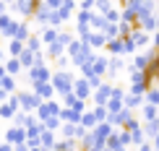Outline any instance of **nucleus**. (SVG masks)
<instances>
[{"instance_id":"11","label":"nucleus","mask_w":159,"mask_h":151,"mask_svg":"<svg viewBox=\"0 0 159 151\" xmlns=\"http://www.w3.org/2000/svg\"><path fill=\"white\" fill-rule=\"evenodd\" d=\"M39 143H42L44 149H52V146H55V135H52V130H44V128H42V138H39Z\"/></svg>"},{"instance_id":"5","label":"nucleus","mask_w":159,"mask_h":151,"mask_svg":"<svg viewBox=\"0 0 159 151\" xmlns=\"http://www.w3.org/2000/svg\"><path fill=\"white\" fill-rule=\"evenodd\" d=\"M26 141V133H24V128H11L8 133H5V143H24Z\"/></svg>"},{"instance_id":"23","label":"nucleus","mask_w":159,"mask_h":151,"mask_svg":"<svg viewBox=\"0 0 159 151\" xmlns=\"http://www.w3.org/2000/svg\"><path fill=\"white\" fill-rule=\"evenodd\" d=\"M5 76V68H3V65H0V78H3Z\"/></svg>"},{"instance_id":"10","label":"nucleus","mask_w":159,"mask_h":151,"mask_svg":"<svg viewBox=\"0 0 159 151\" xmlns=\"http://www.w3.org/2000/svg\"><path fill=\"white\" fill-rule=\"evenodd\" d=\"M5 73H8V76L21 73V63H18V57H11V60L5 63Z\"/></svg>"},{"instance_id":"14","label":"nucleus","mask_w":159,"mask_h":151,"mask_svg":"<svg viewBox=\"0 0 159 151\" xmlns=\"http://www.w3.org/2000/svg\"><path fill=\"white\" fill-rule=\"evenodd\" d=\"M63 52H65V47H63L60 42H52L50 47H47V57H60Z\"/></svg>"},{"instance_id":"3","label":"nucleus","mask_w":159,"mask_h":151,"mask_svg":"<svg viewBox=\"0 0 159 151\" xmlns=\"http://www.w3.org/2000/svg\"><path fill=\"white\" fill-rule=\"evenodd\" d=\"M13 31H16V21H13L8 13H0V34L3 37H13Z\"/></svg>"},{"instance_id":"13","label":"nucleus","mask_w":159,"mask_h":151,"mask_svg":"<svg viewBox=\"0 0 159 151\" xmlns=\"http://www.w3.org/2000/svg\"><path fill=\"white\" fill-rule=\"evenodd\" d=\"M157 112H159V107H154V104H143V120L146 122L157 120Z\"/></svg>"},{"instance_id":"6","label":"nucleus","mask_w":159,"mask_h":151,"mask_svg":"<svg viewBox=\"0 0 159 151\" xmlns=\"http://www.w3.org/2000/svg\"><path fill=\"white\" fill-rule=\"evenodd\" d=\"M97 89H99V91L94 94V99H97V104H102V107H104L107 99H110V94H112V89H110V86H97Z\"/></svg>"},{"instance_id":"12","label":"nucleus","mask_w":159,"mask_h":151,"mask_svg":"<svg viewBox=\"0 0 159 151\" xmlns=\"http://www.w3.org/2000/svg\"><path fill=\"white\" fill-rule=\"evenodd\" d=\"M24 52V42H18V39H11V44H8V55L11 57H18Z\"/></svg>"},{"instance_id":"22","label":"nucleus","mask_w":159,"mask_h":151,"mask_svg":"<svg viewBox=\"0 0 159 151\" xmlns=\"http://www.w3.org/2000/svg\"><path fill=\"white\" fill-rule=\"evenodd\" d=\"M154 149H159V133L154 135Z\"/></svg>"},{"instance_id":"4","label":"nucleus","mask_w":159,"mask_h":151,"mask_svg":"<svg viewBox=\"0 0 159 151\" xmlns=\"http://www.w3.org/2000/svg\"><path fill=\"white\" fill-rule=\"evenodd\" d=\"M34 94L39 96V99H52V94H55V89L50 86V81H44V83H34Z\"/></svg>"},{"instance_id":"18","label":"nucleus","mask_w":159,"mask_h":151,"mask_svg":"<svg viewBox=\"0 0 159 151\" xmlns=\"http://www.w3.org/2000/svg\"><path fill=\"white\" fill-rule=\"evenodd\" d=\"M26 50H29V52H42V42H39L37 37H29V44H26Z\"/></svg>"},{"instance_id":"24","label":"nucleus","mask_w":159,"mask_h":151,"mask_svg":"<svg viewBox=\"0 0 159 151\" xmlns=\"http://www.w3.org/2000/svg\"><path fill=\"white\" fill-rule=\"evenodd\" d=\"M0 63H3V47H0Z\"/></svg>"},{"instance_id":"16","label":"nucleus","mask_w":159,"mask_h":151,"mask_svg":"<svg viewBox=\"0 0 159 151\" xmlns=\"http://www.w3.org/2000/svg\"><path fill=\"white\" fill-rule=\"evenodd\" d=\"M94 5H97V11L102 13V16H107V13H110V8H112V5H110V0H94Z\"/></svg>"},{"instance_id":"20","label":"nucleus","mask_w":159,"mask_h":151,"mask_svg":"<svg viewBox=\"0 0 159 151\" xmlns=\"http://www.w3.org/2000/svg\"><path fill=\"white\" fill-rule=\"evenodd\" d=\"M0 151H13V146H11V143H5V141H3V143H0Z\"/></svg>"},{"instance_id":"19","label":"nucleus","mask_w":159,"mask_h":151,"mask_svg":"<svg viewBox=\"0 0 159 151\" xmlns=\"http://www.w3.org/2000/svg\"><path fill=\"white\" fill-rule=\"evenodd\" d=\"M143 130H146L149 138H154V135L159 133V122H157V120H151V122H146V128H143Z\"/></svg>"},{"instance_id":"17","label":"nucleus","mask_w":159,"mask_h":151,"mask_svg":"<svg viewBox=\"0 0 159 151\" xmlns=\"http://www.w3.org/2000/svg\"><path fill=\"white\" fill-rule=\"evenodd\" d=\"M13 115H16V109H13L8 102H3V104H0V117H3V120H5V117H13Z\"/></svg>"},{"instance_id":"9","label":"nucleus","mask_w":159,"mask_h":151,"mask_svg":"<svg viewBox=\"0 0 159 151\" xmlns=\"http://www.w3.org/2000/svg\"><path fill=\"white\" fill-rule=\"evenodd\" d=\"M57 39V29H42V34H39V42L44 44H52Z\"/></svg>"},{"instance_id":"15","label":"nucleus","mask_w":159,"mask_h":151,"mask_svg":"<svg viewBox=\"0 0 159 151\" xmlns=\"http://www.w3.org/2000/svg\"><path fill=\"white\" fill-rule=\"evenodd\" d=\"M143 99H146V104H154V107H159V89L143 91Z\"/></svg>"},{"instance_id":"7","label":"nucleus","mask_w":159,"mask_h":151,"mask_svg":"<svg viewBox=\"0 0 159 151\" xmlns=\"http://www.w3.org/2000/svg\"><path fill=\"white\" fill-rule=\"evenodd\" d=\"M104 47H107V52L117 55V52H123V39H120V37H115V39H107V42H104Z\"/></svg>"},{"instance_id":"2","label":"nucleus","mask_w":159,"mask_h":151,"mask_svg":"<svg viewBox=\"0 0 159 151\" xmlns=\"http://www.w3.org/2000/svg\"><path fill=\"white\" fill-rule=\"evenodd\" d=\"M39 96L34 94V91H21V94H18V104H21V107L26 109V112H31V109H37L39 107Z\"/></svg>"},{"instance_id":"8","label":"nucleus","mask_w":159,"mask_h":151,"mask_svg":"<svg viewBox=\"0 0 159 151\" xmlns=\"http://www.w3.org/2000/svg\"><path fill=\"white\" fill-rule=\"evenodd\" d=\"M11 39H18V42H24V39H29V26L26 24H16V31H13Z\"/></svg>"},{"instance_id":"21","label":"nucleus","mask_w":159,"mask_h":151,"mask_svg":"<svg viewBox=\"0 0 159 151\" xmlns=\"http://www.w3.org/2000/svg\"><path fill=\"white\" fill-rule=\"evenodd\" d=\"M138 151H151V146H149V143H143V146L138 149Z\"/></svg>"},{"instance_id":"1","label":"nucleus","mask_w":159,"mask_h":151,"mask_svg":"<svg viewBox=\"0 0 159 151\" xmlns=\"http://www.w3.org/2000/svg\"><path fill=\"white\" fill-rule=\"evenodd\" d=\"M50 86L55 89L57 94H70L73 78H70V73H65V70H57L55 76H50Z\"/></svg>"}]
</instances>
